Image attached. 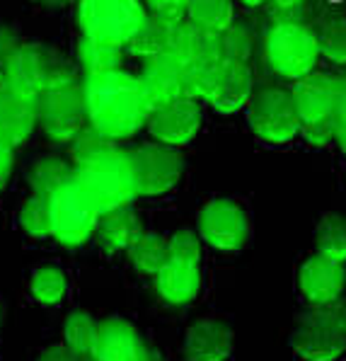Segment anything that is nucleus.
<instances>
[{
  "instance_id": "nucleus-35",
  "label": "nucleus",
  "mask_w": 346,
  "mask_h": 361,
  "mask_svg": "<svg viewBox=\"0 0 346 361\" xmlns=\"http://www.w3.org/2000/svg\"><path fill=\"white\" fill-rule=\"evenodd\" d=\"M221 54L228 63H247L252 54V39L242 25L233 22L225 32H221Z\"/></svg>"
},
{
  "instance_id": "nucleus-38",
  "label": "nucleus",
  "mask_w": 346,
  "mask_h": 361,
  "mask_svg": "<svg viewBox=\"0 0 346 361\" xmlns=\"http://www.w3.org/2000/svg\"><path fill=\"white\" fill-rule=\"evenodd\" d=\"M300 133H303V138L310 146H327L334 138V119L327 116V119H317V121H303L300 124Z\"/></svg>"
},
{
  "instance_id": "nucleus-33",
  "label": "nucleus",
  "mask_w": 346,
  "mask_h": 361,
  "mask_svg": "<svg viewBox=\"0 0 346 361\" xmlns=\"http://www.w3.org/2000/svg\"><path fill=\"white\" fill-rule=\"evenodd\" d=\"M20 224L25 233H30L35 238L51 235V207H49V197L32 194L20 211Z\"/></svg>"
},
{
  "instance_id": "nucleus-19",
  "label": "nucleus",
  "mask_w": 346,
  "mask_h": 361,
  "mask_svg": "<svg viewBox=\"0 0 346 361\" xmlns=\"http://www.w3.org/2000/svg\"><path fill=\"white\" fill-rule=\"evenodd\" d=\"M141 233H143L141 219H138V214L128 204V207L107 211V214L99 216L94 235H97V243L104 252H121V250L131 247Z\"/></svg>"
},
{
  "instance_id": "nucleus-13",
  "label": "nucleus",
  "mask_w": 346,
  "mask_h": 361,
  "mask_svg": "<svg viewBox=\"0 0 346 361\" xmlns=\"http://www.w3.org/2000/svg\"><path fill=\"white\" fill-rule=\"evenodd\" d=\"M153 349L143 342L138 330L124 318H107L99 323L92 361H150Z\"/></svg>"
},
{
  "instance_id": "nucleus-24",
  "label": "nucleus",
  "mask_w": 346,
  "mask_h": 361,
  "mask_svg": "<svg viewBox=\"0 0 346 361\" xmlns=\"http://www.w3.org/2000/svg\"><path fill=\"white\" fill-rule=\"evenodd\" d=\"M223 73H225V61L221 56H206L194 63L184 66V85L187 95L194 99H206L209 102L214 92L218 90Z\"/></svg>"
},
{
  "instance_id": "nucleus-22",
  "label": "nucleus",
  "mask_w": 346,
  "mask_h": 361,
  "mask_svg": "<svg viewBox=\"0 0 346 361\" xmlns=\"http://www.w3.org/2000/svg\"><path fill=\"white\" fill-rule=\"evenodd\" d=\"M170 54L180 59L184 66L194 63V61H199V59H206V56H221L223 59L221 35L201 30V27L194 25L192 20L189 22L182 20L180 25H177L175 42H172Z\"/></svg>"
},
{
  "instance_id": "nucleus-34",
  "label": "nucleus",
  "mask_w": 346,
  "mask_h": 361,
  "mask_svg": "<svg viewBox=\"0 0 346 361\" xmlns=\"http://www.w3.org/2000/svg\"><path fill=\"white\" fill-rule=\"evenodd\" d=\"M32 296L42 305H56L66 296V274L56 267H42L32 274Z\"/></svg>"
},
{
  "instance_id": "nucleus-28",
  "label": "nucleus",
  "mask_w": 346,
  "mask_h": 361,
  "mask_svg": "<svg viewBox=\"0 0 346 361\" xmlns=\"http://www.w3.org/2000/svg\"><path fill=\"white\" fill-rule=\"evenodd\" d=\"M317 37V47L332 63H346V18L339 13H325L312 27Z\"/></svg>"
},
{
  "instance_id": "nucleus-21",
  "label": "nucleus",
  "mask_w": 346,
  "mask_h": 361,
  "mask_svg": "<svg viewBox=\"0 0 346 361\" xmlns=\"http://www.w3.org/2000/svg\"><path fill=\"white\" fill-rule=\"evenodd\" d=\"M252 82V71L247 63H228L225 61V73H223L218 90L214 92L209 104L221 114H235L237 109L245 107V102H249Z\"/></svg>"
},
{
  "instance_id": "nucleus-42",
  "label": "nucleus",
  "mask_w": 346,
  "mask_h": 361,
  "mask_svg": "<svg viewBox=\"0 0 346 361\" xmlns=\"http://www.w3.org/2000/svg\"><path fill=\"white\" fill-rule=\"evenodd\" d=\"M39 361H92V357H80L78 352L66 344V347H51L39 357Z\"/></svg>"
},
{
  "instance_id": "nucleus-39",
  "label": "nucleus",
  "mask_w": 346,
  "mask_h": 361,
  "mask_svg": "<svg viewBox=\"0 0 346 361\" xmlns=\"http://www.w3.org/2000/svg\"><path fill=\"white\" fill-rule=\"evenodd\" d=\"M266 5L276 22H300V13L305 10L308 0H266Z\"/></svg>"
},
{
  "instance_id": "nucleus-11",
  "label": "nucleus",
  "mask_w": 346,
  "mask_h": 361,
  "mask_svg": "<svg viewBox=\"0 0 346 361\" xmlns=\"http://www.w3.org/2000/svg\"><path fill=\"white\" fill-rule=\"evenodd\" d=\"M199 235L211 247L235 252L247 243V216L230 199H214L199 211Z\"/></svg>"
},
{
  "instance_id": "nucleus-15",
  "label": "nucleus",
  "mask_w": 346,
  "mask_h": 361,
  "mask_svg": "<svg viewBox=\"0 0 346 361\" xmlns=\"http://www.w3.org/2000/svg\"><path fill=\"white\" fill-rule=\"evenodd\" d=\"M141 78L143 92H146L148 102L153 109L170 104L175 99L187 95V85H184V63L172 54H163V56L148 59L143 66Z\"/></svg>"
},
{
  "instance_id": "nucleus-20",
  "label": "nucleus",
  "mask_w": 346,
  "mask_h": 361,
  "mask_svg": "<svg viewBox=\"0 0 346 361\" xmlns=\"http://www.w3.org/2000/svg\"><path fill=\"white\" fill-rule=\"evenodd\" d=\"M155 288H158L160 298L172 305L192 303L201 288L199 264H184L170 259L155 274Z\"/></svg>"
},
{
  "instance_id": "nucleus-41",
  "label": "nucleus",
  "mask_w": 346,
  "mask_h": 361,
  "mask_svg": "<svg viewBox=\"0 0 346 361\" xmlns=\"http://www.w3.org/2000/svg\"><path fill=\"white\" fill-rule=\"evenodd\" d=\"M20 44H15V37L10 32L0 30V90L5 87V66H8V59L13 56V51Z\"/></svg>"
},
{
  "instance_id": "nucleus-2",
  "label": "nucleus",
  "mask_w": 346,
  "mask_h": 361,
  "mask_svg": "<svg viewBox=\"0 0 346 361\" xmlns=\"http://www.w3.org/2000/svg\"><path fill=\"white\" fill-rule=\"evenodd\" d=\"M75 68L61 51L47 44H20L5 66V85L20 95L39 99L56 87L73 85Z\"/></svg>"
},
{
  "instance_id": "nucleus-16",
  "label": "nucleus",
  "mask_w": 346,
  "mask_h": 361,
  "mask_svg": "<svg viewBox=\"0 0 346 361\" xmlns=\"http://www.w3.org/2000/svg\"><path fill=\"white\" fill-rule=\"evenodd\" d=\"M235 347V335L216 318L197 320L184 335L182 354L187 361H228Z\"/></svg>"
},
{
  "instance_id": "nucleus-1",
  "label": "nucleus",
  "mask_w": 346,
  "mask_h": 361,
  "mask_svg": "<svg viewBox=\"0 0 346 361\" xmlns=\"http://www.w3.org/2000/svg\"><path fill=\"white\" fill-rule=\"evenodd\" d=\"M90 126L104 136L121 141L148 124L153 107L143 92L141 78L124 71L87 75L82 82Z\"/></svg>"
},
{
  "instance_id": "nucleus-23",
  "label": "nucleus",
  "mask_w": 346,
  "mask_h": 361,
  "mask_svg": "<svg viewBox=\"0 0 346 361\" xmlns=\"http://www.w3.org/2000/svg\"><path fill=\"white\" fill-rule=\"evenodd\" d=\"M180 22H170L163 20L158 15H148V20L143 22V27L136 32V37L126 44L128 51L133 56H141V59H155V56H163V54H170L172 42H175V32Z\"/></svg>"
},
{
  "instance_id": "nucleus-4",
  "label": "nucleus",
  "mask_w": 346,
  "mask_h": 361,
  "mask_svg": "<svg viewBox=\"0 0 346 361\" xmlns=\"http://www.w3.org/2000/svg\"><path fill=\"white\" fill-rule=\"evenodd\" d=\"M291 349L303 361H334L346 352V303L312 305L298 318Z\"/></svg>"
},
{
  "instance_id": "nucleus-9",
  "label": "nucleus",
  "mask_w": 346,
  "mask_h": 361,
  "mask_svg": "<svg viewBox=\"0 0 346 361\" xmlns=\"http://www.w3.org/2000/svg\"><path fill=\"white\" fill-rule=\"evenodd\" d=\"M247 121L259 138L269 143H288L300 133V114L293 92L283 87H264L249 102Z\"/></svg>"
},
{
  "instance_id": "nucleus-17",
  "label": "nucleus",
  "mask_w": 346,
  "mask_h": 361,
  "mask_svg": "<svg viewBox=\"0 0 346 361\" xmlns=\"http://www.w3.org/2000/svg\"><path fill=\"white\" fill-rule=\"evenodd\" d=\"M293 99L300 121H317L334 114L342 92V78L329 73H308L293 87Z\"/></svg>"
},
{
  "instance_id": "nucleus-45",
  "label": "nucleus",
  "mask_w": 346,
  "mask_h": 361,
  "mask_svg": "<svg viewBox=\"0 0 346 361\" xmlns=\"http://www.w3.org/2000/svg\"><path fill=\"white\" fill-rule=\"evenodd\" d=\"M3 318H5V310H3V305H0V327H3Z\"/></svg>"
},
{
  "instance_id": "nucleus-25",
  "label": "nucleus",
  "mask_w": 346,
  "mask_h": 361,
  "mask_svg": "<svg viewBox=\"0 0 346 361\" xmlns=\"http://www.w3.org/2000/svg\"><path fill=\"white\" fill-rule=\"evenodd\" d=\"M75 168H70L66 160L56 158V155H44L27 172V182L32 187V194H42V197H51L56 190L63 185L73 182Z\"/></svg>"
},
{
  "instance_id": "nucleus-12",
  "label": "nucleus",
  "mask_w": 346,
  "mask_h": 361,
  "mask_svg": "<svg viewBox=\"0 0 346 361\" xmlns=\"http://www.w3.org/2000/svg\"><path fill=\"white\" fill-rule=\"evenodd\" d=\"M199 126H201L199 99L189 95L153 109V114L148 119V131L153 133V138L160 143H167V146H184V143H189L197 136Z\"/></svg>"
},
{
  "instance_id": "nucleus-30",
  "label": "nucleus",
  "mask_w": 346,
  "mask_h": 361,
  "mask_svg": "<svg viewBox=\"0 0 346 361\" xmlns=\"http://www.w3.org/2000/svg\"><path fill=\"white\" fill-rule=\"evenodd\" d=\"M189 20L206 32H225L235 22L233 0H192L189 3Z\"/></svg>"
},
{
  "instance_id": "nucleus-37",
  "label": "nucleus",
  "mask_w": 346,
  "mask_h": 361,
  "mask_svg": "<svg viewBox=\"0 0 346 361\" xmlns=\"http://www.w3.org/2000/svg\"><path fill=\"white\" fill-rule=\"evenodd\" d=\"M148 5L150 15H158L170 22H182L189 15V3L192 0H143Z\"/></svg>"
},
{
  "instance_id": "nucleus-14",
  "label": "nucleus",
  "mask_w": 346,
  "mask_h": 361,
  "mask_svg": "<svg viewBox=\"0 0 346 361\" xmlns=\"http://www.w3.org/2000/svg\"><path fill=\"white\" fill-rule=\"evenodd\" d=\"M298 286L310 305L337 303L346 288V269L342 262L315 255L300 267Z\"/></svg>"
},
{
  "instance_id": "nucleus-26",
  "label": "nucleus",
  "mask_w": 346,
  "mask_h": 361,
  "mask_svg": "<svg viewBox=\"0 0 346 361\" xmlns=\"http://www.w3.org/2000/svg\"><path fill=\"white\" fill-rule=\"evenodd\" d=\"M78 56H80V66L85 68L87 75H99V73L119 71L124 51H121L119 44L102 42V39L82 35L80 47H78Z\"/></svg>"
},
{
  "instance_id": "nucleus-36",
  "label": "nucleus",
  "mask_w": 346,
  "mask_h": 361,
  "mask_svg": "<svg viewBox=\"0 0 346 361\" xmlns=\"http://www.w3.org/2000/svg\"><path fill=\"white\" fill-rule=\"evenodd\" d=\"M170 259L184 264H199L201 259V235L192 231H177L170 238Z\"/></svg>"
},
{
  "instance_id": "nucleus-27",
  "label": "nucleus",
  "mask_w": 346,
  "mask_h": 361,
  "mask_svg": "<svg viewBox=\"0 0 346 361\" xmlns=\"http://www.w3.org/2000/svg\"><path fill=\"white\" fill-rule=\"evenodd\" d=\"M128 257H131L133 267L141 274L155 276L163 267L170 262V240H165L158 233H146L138 235V240L128 247Z\"/></svg>"
},
{
  "instance_id": "nucleus-46",
  "label": "nucleus",
  "mask_w": 346,
  "mask_h": 361,
  "mask_svg": "<svg viewBox=\"0 0 346 361\" xmlns=\"http://www.w3.org/2000/svg\"><path fill=\"white\" fill-rule=\"evenodd\" d=\"M49 3H56V5H63V3H68V0H49Z\"/></svg>"
},
{
  "instance_id": "nucleus-7",
  "label": "nucleus",
  "mask_w": 346,
  "mask_h": 361,
  "mask_svg": "<svg viewBox=\"0 0 346 361\" xmlns=\"http://www.w3.org/2000/svg\"><path fill=\"white\" fill-rule=\"evenodd\" d=\"M39 124L56 143H73L90 126L87 99L82 85H63L44 92L37 99Z\"/></svg>"
},
{
  "instance_id": "nucleus-43",
  "label": "nucleus",
  "mask_w": 346,
  "mask_h": 361,
  "mask_svg": "<svg viewBox=\"0 0 346 361\" xmlns=\"http://www.w3.org/2000/svg\"><path fill=\"white\" fill-rule=\"evenodd\" d=\"M13 146H8V143L0 141V190L5 187V182H8L10 172H13Z\"/></svg>"
},
{
  "instance_id": "nucleus-3",
  "label": "nucleus",
  "mask_w": 346,
  "mask_h": 361,
  "mask_svg": "<svg viewBox=\"0 0 346 361\" xmlns=\"http://www.w3.org/2000/svg\"><path fill=\"white\" fill-rule=\"evenodd\" d=\"M75 182L90 197L99 214L128 207L138 197L131 158L119 146L92 163L75 168Z\"/></svg>"
},
{
  "instance_id": "nucleus-8",
  "label": "nucleus",
  "mask_w": 346,
  "mask_h": 361,
  "mask_svg": "<svg viewBox=\"0 0 346 361\" xmlns=\"http://www.w3.org/2000/svg\"><path fill=\"white\" fill-rule=\"evenodd\" d=\"M49 207H51V235L66 247L82 245L97 231L102 216L90 197L80 190L75 177L49 197Z\"/></svg>"
},
{
  "instance_id": "nucleus-31",
  "label": "nucleus",
  "mask_w": 346,
  "mask_h": 361,
  "mask_svg": "<svg viewBox=\"0 0 346 361\" xmlns=\"http://www.w3.org/2000/svg\"><path fill=\"white\" fill-rule=\"evenodd\" d=\"M97 330L99 323H94V318L85 310H75L66 318L63 325V340L73 352L80 357H92L94 342H97Z\"/></svg>"
},
{
  "instance_id": "nucleus-40",
  "label": "nucleus",
  "mask_w": 346,
  "mask_h": 361,
  "mask_svg": "<svg viewBox=\"0 0 346 361\" xmlns=\"http://www.w3.org/2000/svg\"><path fill=\"white\" fill-rule=\"evenodd\" d=\"M334 138H337L339 148L346 153V82L342 80V92H339V102L334 107Z\"/></svg>"
},
{
  "instance_id": "nucleus-32",
  "label": "nucleus",
  "mask_w": 346,
  "mask_h": 361,
  "mask_svg": "<svg viewBox=\"0 0 346 361\" xmlns=\"http://www.w3.org/2000/svg\"><path fill=\"white\" fill-rule=\"evenodd\" d=\"M114 148H116L114 138L104 136V133H99L97 129L87 126V129L73 141V146H70V160H73V168H80V165L92 163V160H97L99 155L114 151Z\"/></svg>"
},
{
  "instance_id": "nucleus-47",
  "label": "nucleus",
  "mask_w": 346,
  "mask_h": 361,
  "mask_svg": "<svg viewBox=\"0 0 346 361\" xmlns=\"http://www.w3.org/2000/svg\"><path fill=\"white\" fill-rule=\"evenodd\" d=\"M342 80H344V82H346V73H344V75H342Z\"/></svg>"
},
{
  "instance_id": "nucleus-18",
  "label": "nucleus",
  "mask_w": 346,
  "mask_h": 361,
  "mask_svg": "<svg viewBox=\"0 0 346 361\" xmlns=\"http://www.w3.org/2000/svg\"><path fill=\"white\" fill-rule=\"evenodd\" d=\"M39 124L37 99H30L8 85L0 90V141L18 148Z\"/></svg>"
},
{
  "instance_id": "nucleus-44",
  "label": "nucleus",
  "mask_w": 346,
  "mask_h": 361,
  "mask_svg": "<svg viewBox=\"0 0 346 361\" xmlns=\"http://www.w3.org/2000/svg\"><path fill=\"white\" fill-rule=\"evenodd\" d=\"M245 5H247V8H259V5H264L266 0H242Z\"/></svg>"
},
{
  "instance_id": "nucleus-5",
  "label": "nucleus",
  "mask_w": 346,
  "mask_h": 361,
  "mask_svg": "<svg viewBox=\"0 0 346 361\" xmlns=\"http://www.w3.org/2000/svg\"><path fill=\"white\" fill-rule=\"evenodd\" d=\"M264 56L273 73L300 80L312 73L320 47L312 27L303 22H273L264 37Z\"/></svg>"
},
{
  "instance_id": "nucleus-6",
  "label": "nucleus",
  "mask_w": 346,
  "mask_h": 361,
  "mask_svg": "<svg viewBox=\"0 0 346 361\" xmlns=\"http://www.w3.org/2000/svg\"><path fill=\"white\" fill-rule=\"evenodd\" d=\"M148 20L141 0H80L78 22L85 37L126 47Z\"/></svg>"
},
{
  "instance_id": "nucleus-10",
  "label": "nucleus",
  "mask_w": 346,
  "mask_h": 361,
  "mask_svg": "<svg viewBox=\"0 0 346 361\" xmlns=\"http://www.w3.org/2000/svg\"><path fill=\"white\" fill-rule=\"evenodd\" d=\"M136 175L138 197H160L180 182L184 172V158L167 143H146L128 151Z\"/></svg>"
},
{
  "instance_id": "nucleus-29",
  "label": "nucleus",
  "mask_w": 346,
  "mask_h": 361,
  "mask_svg": "<svg viewBox=\"0 0 346 361\" xmlns=\"http://www.w3.org/2000/svg\"><path fill=\"white\" fill-rule=\"evenodd\" d=\"M317 255L334 262H346V219L339 214H325L315 228Z\"/></svg>"
}]
</instances>
